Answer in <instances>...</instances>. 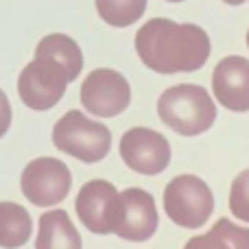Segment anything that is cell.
<instances>
[{
    "mask_svg": "<svg viewBox=\"0 0 249 249\" xmlns=\"http://www.w3.org/2000/svg\"><path fill=\"white\" fill-rule=\"evenodd\" d=\"M118 206H121L118 190L107 179H92L83 184L77 195V201H74L79 221L92 234H99V236L114 232Z\"/></svg>",
    "mask_w": 249,
    "mask_h": 249,
    "instance_id": "30bf717a",
    "label": "cell"
},
{
    "mask_svg": "<svg viewBox=\"0 0 249 249\" xmlns=\"http://www.w3.org/2000/svg\"><path fill=\"white\" fill-rule=\"evenodd\" d=\"M94 4L101 20L116 29L131 26L146 11V0H94Z\"/></svg>",
    "mask_w": 249,
    "mask_h": 249,
    "instance_id": "9a60e30c",
    "label": "cell"
},
{
    "mask_svg": "<svg viewBox=\"0 0 249 249\" xmlns=\"http://www.w3.org/2000/svg\"><path fill=\"white\" fill-rule=\"evenodd\" d=\"M53 144L57 151L79 162L96 164L107 158L112 133L103 123L92 121L79 109H70L53 127Z\"/></svg>",
    "mask_w": 249,
    "mask_h": 249,
    "instance_id": "277c9868",
    "label": "cell"
},
{
    "mask_svg": "<svg viewBox=\"0 0 249 249\" xmlns=\"http://www.w3.org/2000/svg\"><path fill=\"white\" fill-rule=\"evenodd\" d=\"M118 197H121V206H118V216L112 234L129 243H144L153 238L160 225L153 195L142 188H127L118 193Z\"/></svg>",
    "mask_w": 249,
    "mask_h": 249,
    "instance_id": "9c48e42d",
    "label": "cell"
},
{
    "mask_svg": "<svg viewBox=\"0 0 249 249\" xmlns=\"http://www.w3.org/2000/svg\"><path fill=\"white\" fill-rule=\"evenodd\" d=\"M83 70V53L66 33H51L35 48V59L22 68L18 77V94L22 103L35 112L53 109Z\"/></svg>",
    "mask_w": 249,
    "mask_h": 249,
    "instance_id": "6da1fadb",
    "label": "cell"
},
{
    "mask_svg": "<svg viewBox=\"0 0 249 249\" xmlns=\"http://www.w3.org/2000/svg\"><path fill=\"white\" fill-rule=\"evenodd\" d=\"M121 158L140 175H160L171 164V144L160 131L149 127H133L121 138Z\"/></svg>",
    "mask_w": 249,
    "mask_h": 249,
    "instance_id": "ba28073f",
    "label": "cell"
},
{
    "mask_svg": "<svg viewBox=\"0 0 249 249\" xmlns=\"http://www.w3.org/2000/svg\"><path fill=\"white\" fill-rule=\"evenodd\" d=\"M214 96L230 112H249V59L230 55L216 64L212 72Z\"/></svg>",
    "mask_w": 249,
    "mask_h": 249,
    "instance_id": "8fae6325",
    "label": "cell"
},
{
    "mask_svg": "<svg viewBox=\"0 0 249 249\" xmlns=\"http://www.w3.org/2000/svg\"><path fill=\"white\" fill-rule=\"evenodd\" d=\"M166 2H184V0H166Z\"/></svg>",
    "mask_w": 249,
    "mask_h": 249,
    "instance_id": "d6986e66",
    "label": "cell"
},
{
    "mask_svg": "<svg viewBox=\"0 0 249 249\" xmlns=\"http://www.w3.org/2000/svg\"><path fill=\"white\" fill-rule=\"evenodd\" d=\"M158 116L175 133L193 138L208 131L214 124L216 105L201 86L179 83L160 94Z\"/></svg>",
    "mask_w": 249,
    "mask_h": 249,
    "instance_id": "3957f363",
    "label": "cell"
},
{
    "mask_svg": "<svg viewBox=\"0 0 249 249\" xmlns=\"http://www.w3.org/2000/svg\"><path fill=\"white\" fill-rule=\"evenodd\" d=\"M33 234V219L29 210L16 201H0V247L20 249Z\"/></svg>",
    "mask_w": 249,
    "mask_h": 249,
    "instance_id": "4fadbf2b",
    "label": "cell"
},
{
    "mask_svg": "<svg viewBox=\"0 0 249 249\" xmlns=\"http://www.w3.org/2000/svg\"><path fill=\"white\" fill-rule=\"evenodd\" d=\"M225 4H232V7H236V4H243V2H247V0H223Z\"/></svg>",
    "mask_w": 249,
    "mask_h": 249,
    "instance_id": "ac0fdd59",
    "label": "cell"
},
{
    "mask_svg": "<svg viewBox=\"0 0 249 249\" xmlns=\"http://www.w3.org/2000/svg\"><path fill=\"white\" fill-rule=\"evenodd\" d=\"M184 249H249V228L219 219L206 234L190 238Z\"/></svg>",
    "mask_w": 249,
    "mask_h": 249,
    "instance_id": "5bb4252c",
    "label": "cell"
},
{
    "mask_svg": "<svg viewBox=\"0 0 249 249\" xmlns=\"http://www.w3.org/2000/svg\"><path fill=\"white\" fill-rule=\"evenodd\" d=\"M35 249H83V238L68 212L48 210L39 216Z\"/></svg>",
    "mask_w": 249,
    "mask_h": 249,
    "instance_id": "7c38bea8",
    "label": "cell"
},
{
    "mask_svg": "<svg viewBox=\"0 0 249 249\" xmlns=\"http://www.w3.org/2000/svg\"><path fill=\"white\" fill-rule=\"evenodd\" d=\"M247 46H249V31H247Z\"/></svg>",
    "mask_w": 249,
    "mask_h": 249,
    "instance_id": "ffe728a7",
    "label": "cell"
},
{
    "mask_svg": "<svg viewBox=\"0 0 249 249\" xmlns=\"http://www.w3.org/2000/svg\"><path fill=\"white\" fill-rule=\"evenodd\" d=\"M136 53L153 72H195L210 59L212 44L201 26L153 18L136 33Z\"/></svg>",
    "mask_w": 249,
    "mask_h": 249,
    "instance_id": "7a4b0ae2",
    "label": "cell"
},
{
    "mask_svg": "<svg viewBox=\"0 0 249 249\" xmlns=\"http://www.w3.org/2000/svg\"><path fill=\"white\" fill-rule=\"evenodd\" d=\"M164 212L184 230H199L214 212V195L197 175H177L164 188Z\"/></svg>",
    "mask_w": 249,
    "mask_h": 249,
    "instance_id": "5b68a950",
    "label": "cell"
},
{
    "mask_svg": "<svg viewBox=\"0 0 249 249\" xmlns=\"http://www.w3.org/2000/svg\"><path fill=\"white\" fill-rule=\"evenodd\" d=\"M72 173L57 158H35L24 166L20 177L22 195L37 208H53L70 193Z\"/></svg>",
    "mask_w": 249,
    "mask_h": 249,
    "instance_id": "8992f818",
    "label": "cell"
},
{
    "mask_svg": "<svg viewBox=\"0 0 249 249\" xmlns=\"http://www.w3.org/2000/svg\"><path fill=\"white\" fill-rule=\"evenodd\" d=\"M230 212L243 223H249V168L241 171L230 188Z\"/></svg>",
    "mask_w": 249,
    "mask_h": 249,
    "instance_id": "2e32d148",
    "label": "cell"
},
{
    "mask_svg": "<svg viewBox=\"0 0 249 249\" xmlns=\"http://www.w3.org/2000/svg\"><path fill=\"white\" fill-rule=\"evenodd\" d=\"M11 103H9L7 94H4L2 90H0V138H4V133L9 131V127H11Z\"/></svg>",
    "mask_w": 249,
    "mask_h": 249,
    "instance_id": "e0dca14e",
    "label": "cell"
},
{
    "mask_svg": "<svg viewBox=\"0 0 249 249\" xmlns=\"http://www.w3.org/2000/svg\"><path fill=\"white\" fill-rule=\"evenodd\" d=\"M81 103L99 118H114L131 103V86L112 68H96L81 86Z\"/></svg>",
    "mask_w": 249,
    "mask_h": 249,
    "instance_id": "52a82bcc",
    "label": "cell"
}]
</instances>
